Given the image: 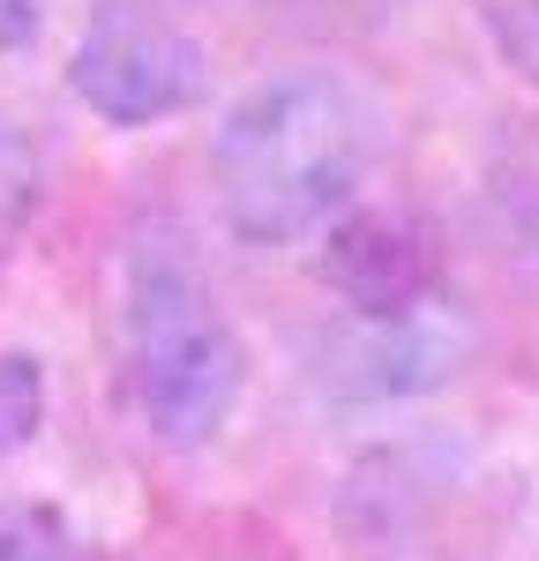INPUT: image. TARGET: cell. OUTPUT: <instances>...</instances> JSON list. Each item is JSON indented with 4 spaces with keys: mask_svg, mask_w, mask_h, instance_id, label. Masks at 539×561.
<instances>
[{
    "mask_svg": "<svg viewBox=\"0 0 539 561\" xmlns=\"http://www.w3.org/2000/svg\"><path fill=\"white\" fill-rule=\"evenodd\" d=\"M375 150H382V113L367 90L330 68H285L248 90L210 142L218 210L240 240L285 248L345 217Z\"/></svg>",
    "mask_w": 539,
    "mask_h": 561,
    "instance_id": "obj_1",
    "label": "cell"
},
{
    "mask_svg": "<svg viewBox=\"0 0 539 561\" xmlns=\"http://www.w3.org/2000/svg\"><path fill=\"white\" fill-rule=\"evenodd\" d=\"M121 375L142 427L173 449H195L232 420L248 352L203 270L173 248H135L121 270Z\"/></svg>",
    "mask_w": 539,
    "mask_h": 561,
    "instance_id": "obj_2",
    "label": "cell"
},
{
    "mask_svg": "<svg viewBox=\"0 0 539 561\" xmlns=\"http://www.w3.org/2000/svg\"><path fill=\"white\" fill-rule=\"evenodd\" d=\"M68 83L98 121L150 128V121H173L203 98L210 60L173 15H158L142 0H98L76 53H68Z\"/></svg>",
    "mask_w": 539,
    "mask_h": 561,
    "instance_id": "obj_3",
    "label": "cell"
},
{
    "mask_svg": "<svg viewBox=\"0 0 539 561\" xmlns=\"http://www.w3.org/2000/svg\"><path fill=\"white\" fill-rule=\"evenodd\" d=\"M465 359V330L449 322L443 300L404 307V314H345L322 337V382L345 404H390L435 389Z\"/></svg>",
    "mask_w": 539,
    "mask_h": 561,
    "instance_id": "obj_4",
    "label": "cell"
},
{
    "mask_svg": "<svg viewBox=\"0 0 539 561\" xmlns=\"http://www.w3.org/2000/svg\"><path fill=\"white\" fill-rule=\"evenodd\" d=\"M322 277L345 300V314H404V307L443 300L435 293V248L412 217L359 210L330 232L322 248Z\"/></svg>",
    "mask_w": 539,
    "mask_h": 561,
    "instance_id": "obj_5",
    "label": "cell"
},
{
    "mask_svg": "<svg viewBox=\"0 0 539 561\" xmlns=\"http://www.w3.org/2000/svg\"><path fill=\"white\" fill-rule=\"evenodd\" d=\"M38 195H45L38 142H31L23 128H8V121H0V262H8V248L31 232V217H38Z\"/></svg>",
    "mask_w": 539,
    "mask_h": 561,
    "instance_id": "obj_6",
    "label": "cell"
},
{
    "mask_svg": "<svg viewBox=\"0 0 539 561\" xmlns=\"http://www.w3.org/2000/svg\"><path fill=\"white\" fill-rule=\"evenodd\" d=\"M45 420V367L31 352H0V457L23 449Z\"/></svg>",
    "mask_w": 539,
    "mask_h": 561,
    "instance_id": "obj_7",
    "label": "cell"
},
{
    "mask_svg": "<svg viewBox=\"0 0 539 561\" xmlns=\"http://www.w3.org/2000/svg\"><path fill=\"white\" fill-rule=\"evenodd\" d=\"M0 561H76L60 510L45 502H0Z\"/></svg>",
    "mask_w": 539,
    "mask_h": 561,
    "instance_id": "obj_8",
    "label": "cell"
},
{
    "mask_svg": "<svg viewBox=\"0 0 539 561\" xmlns=\"http://www.w3.org/2000/svg\"><path fill=\"white\" fill-rule=\"evenodd\" d=\"M488 31H494V45H502V60L539 90V0H494Z\"/></svg>",
    "mask_w": 539,
    "mask_h": 561,
    "instance_id": "obj_9",
    "label": "cell"
},
{
    "mask_svg": "<svg viewBox=\"0 0 539 561\" xmlns=\"http://www.w3.org/2000/svg\"><path fill=\"white\" fill-rule=\"evenodd\" d=\"M45 23V0H0V53H23Z\"/></svg>",
    "mask_w": 539,
    "mask_h": 561,
    "instance_id": "obj_10",
    "label": "cell"
}]
</instances>
